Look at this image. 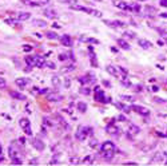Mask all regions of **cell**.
<instances>
[{
	"label": "cell",
	"mask_w": 167,
	"mask_h": 166,
	"mask_svg": "<svg viewBox=\"0 0 167 166\" xmlns=\"http://www.w3.org/2000/svg\"><path fill=\"white\" fill-rule=\"evenodd\" d=\"M91 133H92V129H91V127H87V126H80V127H78L75 137H76L78 141H84V139L87 138V135H91Z\"/></svg>",
	"instance_id": "cell-1"
},
{
	"label": "cell",
	"mask_w": 167,
	"mask_h": 166,
	"mask_svg": "<svg viewBox=\"0 0 167 166\" xmlns=\"http://www.w3.org/2000/svg\"><path fill=\"white\" fill-rule=\"evenodd\" d=\"M131 110H134L135 113H138L140 115H148L150 114V110L148 109L143 107V106H138V105H132L131 106Z\"/></svg>",
	"instance_id": "cell-2"
},
{
	"label": "cell",
	"mask_w": 167,
	"mask_h": 166,
	"mask_svg": "<svg viewBox=\"0 0 167 166\" xmlns=\"http://www.w3.org/2000/svg\"><path fill=\"white\" fill-rule=\"evenodd\" d=\"M32 146H34L36 150H39V151H43L44 147H45V145L43 143V141H42V139H39V138L32 139Z\"/></svg>",
	"instance_id": "cell-3"
},
{
	"label": "cell",
	"mask_w": 167,
	"mask_h": 166,
	"mask_svg": "<svg viewBox=\"0 0 167 166\" xmlns=\"http://www.w3.org/2000/svg\"><path fill=\"white\" fill-rule=\"evenodd\" d=\"M102 151H115V145L112 143V142H104V143L102 145Z\"/></svg>",
	"instance_id": "cell-4"
},
{
	"label": "cell",
	"mask_w": 167,
	"mask_h": 166,
	"mask_svg": "<svg viewBox=\"0 0 167 166\" xmlns=\"http://www.w3.org/2000/svg\"><path fill=\"white\" fill-rule=\"evenodd\" d=\"M95 100L96 102H104V92H103L99 87L95 89V95H94Z\"/></svg>",
	"instance_id": "cell-5"
},
{
	"label": "cell",
	"mask_w": 167,
	"mask_h": 166,
	"mask_svg": "<svg viewBox=\"0 0 167 166\" xmlns=\"http://www.w3.org/2000/svg\"><path fill=\"white\" fill-rule=\"evenodd\" d=\"M47 98H48L50 102H59V100L63 99V97L60 95V94H58L56 91H52L51 94H48V97H47Z\"/></svg>",
	"instance_id": "cell-6"
},
{
	"label": "cell",
	"mask_w": 167,
	"mask_h": 166,
	"mask_svg": "<svg viewBox=\"0 0 167 166\" xmlns=\"http://www.w3.org/2000/svg\"><path fill=\"white\" fill-rule=\"evenodd\" d=\"M43 13L45 15L47 18H50V19H56V18H58V13H56V11L52 10V8H45V10L43 11Z\"/></svg>",
	"instance_id": "cell-7"
},
{
	"label": "cell",
	"mask_w": 167,
	"mask_h": 166,
	"mask_svg": "<svg viewBox=\"0 0 167 166\" xmlns=\"http://www.w3.org/2000/svg\"><path fill=\"white\" fill-rule=\"evenodd\" d=\"M59 39H60V43L66 47H71V44H72V39H71V36H68V35H63Z\"/></svg>",
	"instance_id": "cell-8"
},
{
	"label": "cell",
	"mask_w": 167,
	"mask_h": 166,
	"mask_svg": "<svg viewBox=\"0 0 167 166\" xmlns=\"http://www.w3.org/2000/svg\"><path fill=\"white\" fill-rule=\"evenodd\" d=\"M10 95L12 98H15V99H19V100H26L27 99V97L24 95V94H21L19 91H10Z\"/></svg>",
	"instance_id": "cell-9"
},
{
	"label": "cell",
	"mask_w": 167,
	"mask_h": 166,
	"mask_svg": "<svg viewBox=\"0 0 167 166\" xmlns=\"http://www.w3.org/2000/svg\"><path fill=\"white\" fill-rule=\"evenodd\" d=\"M8 154H10V157L12 158V160H13V158H18L19 157V150L15 147L13 145H11L10 149H8Z\"/></svg>",
	"instance_id": "cell-10"
},
{
	"label": "cell",
	"mask_w": 167,
	"mask_h": 166,
	"mask_svg": "<svg viewBox=\"0 0 167 166\" xmlns=\"http://www.w3.org/2000/svg\"><path fill=\"white\" fill-rule=\"evenodd\" d=\"M138 43H139V46L142 47V48H145V50H148V48H151V47H153V44H151V42L146 40V39H139V40H138Z\"/></svg>",
	"instance_id": "cell-11"
},
{
	"label": "cell",
	"mask_w": 167,
	"mask_h": 166,
	"mask_svg": "<svg viewBox=\"0 0 167 166\" xmlns=\"http://www.w3.org/2000/svg\"><path fill=\"white\" fill-rule=\"evenodd\" d=\"M114 5L118 7L119 10H127V7H128V4L123 0H114Z\"/></svg>",
	"instance_id": "cell-12"
},
{
	"label": "cell",
	"mask_w": 167,
	"mask_h": 166,
	"mask_svg": "<svg viewBox=\"0 0 167 166\" xmlns=\"http://www.w3.org/2000/svg\"><path fill=\"white\" fill-rule=\"evenodd\" d=\"M84 12H87V13L92 15V16H95V18H102V16H103V13H102L100 11H98V10H94V8H86V11H84Z\"/></svg>",
	"instance_id": "cell-13"
},
{
	"label": "cell",
	"mask_w": 167,
	"mask_h": 166,
	"mask_svg": "<svg viewBox=\"0 0 167 166\" xmlns=\"http://www.w3.org/2000/svg\"><path fill=\"white\" fill-rule=\"evenodd\" d=\"M104 23H106V24H108V26H112V27H126V23H123L120 20H114V21L106 20Z\"/></svg>",
	"instance_id": "cell-14"
},
{
	"label": "cell",
	"mask_w": 167,
	"mask_h": 166,
	"mask_svg": "<svg viewBox=\"0 0 167 166\" xmlns=\"http://www.w3.org/2000/svg\"><path fill=\"white\" fill-rule=\"evenodd\" d=\"M16 84L19 87H26L27 84H29V79H26V78H18L16 79Z\"/></svg>",
	"instance_id": "cell-15"
},
{
	"label": "cell",
	"mask_w": 167,
	"mask_h": 166,
	"mask_svg": "<svg viewBox=\"0 0 167 166\" xmlns=\"http://www.w3.org/2000/svg\"><path fill=\"white\" fill-rule=\"evenodd\" d=\"M20 2L23 4H26V5H31V7H39V5H42L40 2H32V0H20Z\"/></svg>",
	"instance_id": "cell-16"
},
{
	"label": "cell",
	"mask_w": 167,
	"mask_h": 166,
	"mask_svg": "<svg viewBox=\"0 0 167 166\" xmlns=\"http://www.w3.org/2000/svg\"><path fill=\"white\" fill-rule=\"evenodd\" d=\"M26 63H27V66H31V67L36 66V56H27Z\"/></svg>",
	"instance_id": "cell-17"
},
{
	"label": "cell",
	"mask_w": 167,
	"mask_h": 166,
	"mask_svg": "<svg viewBox=\"0 0 167 166\" xmlns=\"http://www.w3.org/2000/svg\"><path fill=\"white\" fill-rule=\"evenodd\" d=\"M29 16H31V15H29L28 12H20V13L18 15V20L24 21V20H28V19H29Z\"/></svg>",
	"instance_id": "cell-18"
},
{
	"label": "cell",
	"mask_w": 167,
	"mask_h": 166,
	"mask_svg": "<svg viewBox=\"0 0 167 166\" xmlns=\"http://www.w3.org/2000/svg\"><path fill=\"white\" fill-rule=\"evenodd\" d=\"M44 66H45V59L42 58V56H36V67L42 68V67H44Z\"/></svg>",
	"instance_id": "cell-19"
},
{
	"label": "cell",
	"mask_w": 167,
	"mask_h": 166,
	"mask_svg": "<svg viewBox=\"0 0 167 166\" xmlns=\"http://www.w3.org/2000/svg\"><path fill=\"white\" fill-rule=\"evenodd\" d=\"M139 127L138 126H134V125H130V130H128V134H131V135H136V134H139Z\"/></svg>",
	"instance_id": "cell-20"
},
{
	"label": "cell",
	"mask_w": 167,
	"mask_h": 166,
	"mask_svg": "<svg viewBox=\"0 0 167 166\" xmlns=\"http://www.w3.org/2000/svg\"><path fill=\"white\" fill-rule=\"evenodd\" d=\"M118 44L122 47V48H124V50H130V44L127 43L126 40H123V39H118Z\"/></svg>",
	"instance_id": "cell-21"
},
{
	"label": "cell",
	"mask_w": 167,
	"mask_h": 166,
	"mask_svg": "<svg viewBox=\"0 0 167 166\" xmlns=\"http://www.w3.org/2000/svg\"><path fill=\"white\" fill-rule=\"evenodd\" d=\"M107 131H108L110 134H112V135H114V133H119L118 127H116V126H114L112 123H111V125H108V126H107Z\"/></svg>",
	"instance_id": "cell-22"
},
{
	"label": "cell",
	"mask_w": 167,
	"mask_h": 166,
	"mask_svg": "<svg viewBox=\"0 0 167 166\" xmlns=\"http://www.w3.org/2000/svg\"><path fill=\"white\" fill-rule=\"evenodd\" d=\"M20 126H21V129L29 127V121L27 119V118H21V119H20Z\"/></svg>",
	"instance_id": "cell-23"
},
{
	"label": "cell",
	"mask_w": 167,
	"mask_h": 166,
	"mask_svg": "<svg viewBox=\"0 0 167 166\" xmlns=\"http://www.w3.org/2000/svg\"><path fill=\"white\" fill-rule=\"evenodd\" d=\"M78 110L80 113H86L87 111V105L84 103V102H79L78 103Z\"/></svg>",
	"instance_id": "cell-24"
},
{
	"label": "cell",
	"mask_w": 167,
	"mask_h": 166,
	"mask_svg": "<svg viewBox=\"0 0 167 166\" xmlns=\"http://www.w3.org/2000/svg\"><path fill=\"white\" fill-rule=\"evenodd\" d=\"M52 84H54V87H55V89H58V87H59V84H60V79H59V76H58V75H54V76H52Z\"/></svg>",
	"instance_id": "cell-25"
},
{
	"label": "cell",
	"mask_w": 167,
	"mask_h": 166,
	"mask_svg": "<svg viewBox=\"0 0 167 166\" xmlns=\"http://www.w3.org/2000/svg\"><path fill=\"white\" fill-rule=\"evenodd\" d=\"M107 73L111 74V75H114V76H118V71L114 66H107Z\"/></svg>",
	"instance_id": "cell-26"
},
{
	"label": "cell",
	"mask_w": 167,
	"mask_h": 166,
	"mask_svg": "<svg viewBox=\"0 0 167 166\" xmlns=\"http://www.w3.org/2000/svg\"><path fill=\"white\" fill-rule=\"evenodd\" d=\"M94 162H95V158L92 155H87L86 158L82 160V163H94Z\"/></svg>",
	"instance_id": "cell-27"
},
{
	"label": "cell",
	"mask_w": 167,
	"mask_h": 166,
	"mask_svg": "<svg viewBox=\"0 0 167 166\" xmlns=\"http://www.w3.org/2000/svg\"><path fill=\"white\" fill-rule=\"evenodd\" d=\"M32 23L35 26H39V27H47V23L44 20H40V19H35Z\"/></svg>",
	"instance_id": "cell-28"
},
{
	"label": "cell",
	"mask_w": 167,
	"mask_h": 166,
	"mask_svg": "<svg viewBox=\"0 0 167 166\" xmlns=\"http://www.w3.org/2000/svg\"><path fill=\"white\" fill-rule=\"evenodd\" d=\"M71 10H75V11H86V7H82V5H78V4H71L70 5Z\"/></svg>",
	"instance_id": "cell-29"
},
{
	"label": "cell",
	"mask_w": 167,
	"mask_h": 166,
	"mask_svg": "<svg viewBox=\"0 0 167 166\" xmlns=\"http://www.w3.org/2000/svg\"><path fill=\"white\" fill-rule=\"evenodd\" d=\"M127 10H131V11L138 12V11L140 10V7H139V4H135V3H132V4H128V7H127Z\"/></svg>",
	"instance_id": "cell-30"
},
{
	"label": "cell",
	"mask_w": 167,
	"mask_h": 166,
	"mask_svg": "<svg viewBox=\"0 0 167 166\" xmlns=\"http://www.w3.org/2000/svg\"><path fill=\"white\" fill-rule=\"evenodd\" d=\"M115 151H102V155L106 158V160H111V158L114 157Z\"/></svg>",
	"instance_id": "cell-31"
},
{
	"label": "cell",
	"mask_w": 167,
	"mask_h": 166,
	"mask_svg": "<svg viewBox=\"0 0 167 166\" xmlns=\"http://www.w3.org/2000/svg\"><path fill=\"white\" fill-rule=\"evenodd\" d=\"M116 107L118 109H120V110H123V111H126V113H128L130 110H131V107H127V106H124V105H122V103H119V102H116Z\"/></svg>",
	"instance_id": "cell-32"
},
{
	"label": "cell",
	"mask_w": 167,
	"mask_h": 166,
	"mask_svg": "<svg viewBox=\"0 0 167 166\" xmlns=\"http://www.w3.org/2000/svg\"><path fill=\"white\" fill-rule=\"evenodd\" d=\"M47 38L51 39V40H55V39H58L59 36L55 34V32H52V31H48V32H47Z\"/></svg>",
	"instance_id": "cell-33"
},
{
	"label": "cell",
	"mask_w": 167,
	"mask_h": 166,
	"mask_svg": "<svg viewBox=\"0 0 167 166\" xmlns=\"http://www.w3.org/2000/svg\"><path fill=\"white\" fill-rule=\"evenodd\" d=\"M124 36L130 38V39H135V38H136V35H135V32H131V31H124Z\"/></svg>",
	"instance_id": "cell-34"
},
{
	"label": "cell",
	"mask_w": 167,
	"mask_h": 166,
	"mask_svg": "<svg viewBox=\"0 0 167 166\" xmlns=\"http://www.w3.org/2000/svg\"><path fill=\"white\" fill-rule=\"evenodd\" d=\"M70 163H82V160L78 157H72V158H70Z\"/></svg>",
	"instance_id": "cell-35"
},
{
	"label": "cell",
	"mask_w": 167,
	"mask_h": 166,
	"mask_svg": "<svg viewBox=\"0 0 167 166\" xmlns=\"http://www.w3.org/2000/svg\"><path fill=\"white\" fill-rule=\"evenodd\" d=\"M120 99L127 102H134V97H130V95H120Z\"/></svg>",
	"instance_id": "cell-36"
},
{
	"label": "cell",
	"mask_w": 167,
	"mask_h": 166,
	"mask_svg": "<svg viewBox=\"0 0 167 166\" xmlns=\"http://www.w3.org/2000/svg\"><path fill=\"white\" fill-rule=\"evenodd\" d=\"M5 87H7V81L0 78V89H5Z\"/></svg>",
	"instance_id": "cell-37"
},
{
	"label": "cell",
	"mask_w": 167,
	"mask_h": 166,
	"mask_svg": "<svg viewBox=\"0 0 167 166\" xmlns=\"http://www.w3.org/2000/svg\"><path fill=\"white\" fill-rule=\"evenodd\" d=\"M45 66L48 67V68H51V70H55V67H56L54 62H45Z\"/></svg>",
	"instance_id": "cell-38"
},
{
	"label": "cell",
	"mask_w": 167,
	"mask_h": 166,
	"mask_svg": "<svg viewBox=\"0 0 167 166\" xmlns=\"http://www.w3.org/2000/svg\"><path fill=\"white\" fill-rule=\"evenodd\" d=\"M96 146H98V141H96V139H91V142H90V147L95 149Z\"/></svg>",
	"instance_id": "cell-39"
},
{
	"label": "cell",
	"mask_w": 167,
	"mask_h": 166,
	"mask_svg": "<svg viewBox=\"0 0 167 166\" xmlns=\"http://www.w3.org/2000/svg\"><path fill=\"white\" fill-rule=\"evenodd\" d=\"M21 162H23V161L20 160V158H19V157H18V158H13V160H12V163H13V165H18V163L20 165Z\"/></svg>",
	"instance_id": "cell-40"
},
{
	"label": "cell",
	"mask_w": 167,
	"mask_h": 166,
	"mask_svg": "<svg viewBox=\"0 0 167 166\" xmlns=\"http://www.w3.org/2000/svg\"><path fill=\"white\" fill-rule=\"evenodd\" d=\"M75 67L74 66H67V67H64V68H63V71H64V73H68V71H72Z\"/></svg>",
	"instance_id": "cell-41"
},
{
	"label": "cell",
	"mask_w": 167,
	"mask_h": 166,
	"mask_svg": "<svg viewBox=\"0 0 167 166\" xmlns=\"http://www.w3.org/2000/svg\"><path fill=\"white\" fill-rule=\"evenodd\" d=\"M122 84H124L126 86V87H130V82H128V79H123V81H122Z\"/></svg>",
	"instance_id": "cell-42"
},
{
	"label": "cell",
	"mask_w": 167,
	"mask_h": 166,
	"mask_svg": "<svg viewBox=\"0 0 167 166\" xmlns=\"http://www.w3.org/2000/svg\"><path fill=\"white\" fill-rule=\"evenodd\" d=\"M23 50H24L26 52H29L31 50H32V47H31V46H24V47H23Z\"/></svg>",
	"instance_id": "cell-43"
},
{
	"label": "cell",
	"mask_w": 167,
	"mask_h": 166,
	"mask_svg": "<svg viewBox=\"0 0 167 166\" xmlns=\"http://www.w3.org/2000/svg\"><path fill=\"white\" fill-rule=\"evenodd\" d=\"M59 59H60V60H67V55H66V54H60V55H59Z\"/></svg>",
	"instance_id": "cell-44"
},
{
	"label": "cell",
	"mask_w": 167,
	"mask_h": 166,
	"mask_svg": "<svg viewBox=\"0 0 167 166\" xmlns=\"http://www.w3.org/2000/svg\"><path fill=\"white\" fill-rule=\"evenodd\" d=\"M82 92L84 95H90V89H82Z\"/></svg>",
	"instance_id": "cell-45"
},
{
	"label": "cell",
	"mask_w": 167,
	"mask_h": 166,
	"mask_svg": "<svg viewBox=\"0 0 167 166\" xmlns=\"http://www.w3.org/2000/svg\"><path fill=\"white\" fill-rule=\"evenodd\" d=\"M146 11H148V12H156V10L153 8V7H146Z\"/></svg>",
	"instance_id": "cell-46"
},
{
	"label": "cell",
	"mask_w": 167,
	"mask_h": 166,
	"mask_svg": "<svg viewBox=\"0 0 167 166\" xmlns=\"http://www.w3.org/2000/svg\"><path fill=\"white\" fill-rule=\"evenodd\" d=\"M24 131H26V134H27V135H32V131H31V129H29V127L24 129Z\"/></svg>",
	"instance_id": "cell-47"
},
{
	"label": "cell",
	"mask_w": 167,
	"mask_h": 166,
	"mask_svg": "<svg viewBox=\"0 0 167 166\" xmlns=\"http://www.w3.org/2000/svg\"><path fill=\"white\" fill-rule=\"evenodd\" d=\"M159 4H161L162 7H166V8H167V0H161V3H159Z\"/></svg>",
	"instance_id": "cell-48"
},
{
	"label": "cell",
	"mask_w": 167,
	"mask_h": 166,
	"mask_svg": "<svg viewBox=\"0 0 167 166\" xmlns=\"http://www.w3.org/2000/svg\"><path fill=\"white\" fill-rule=\"evenodd\" d=\"M64 86H66V87H70V79H66V82H64Z\"/></svg>",
	"instance_id": "cell-49"
},
{
	"label": "cell",
	"mask_w": 167,
	"mask_h": 166,
	"mask_svg": "<svg viewBox=\"0 0 167 166\" xmlns=\"http://www.w3.org/2000/svg\"><path fill=\"white\" fill-rule=\"evenodd\" d=\"M161 16H162V18H164V19H167V12H164V13H161Z\"/></svg>",
	"instance_id": "cell-50"
},
{
	"label": "cell",
	"mask_w": 167,
	"mask_h": 166,
	"mask_svg": "<svg viewBox=\"0 0 167 166\" xmlns=\"http://www.w3.org/2000/svg\"><path fill=\"white\" fill-rule=\"evenodd\" d=\"M119 119H120V121H126V117H123V115H120V117H119Z\"/></svg>",
	"instance_id": "cell-51"
},
{
	"label": "cell",
	"mask_w": 167,
	"mask_h": 166,
	"mask_svg": "<svg viewBox=\"0 0 167 166\" xmlns=\"http://www.w3.org/2000/svg\"><path fill=\"white\" fill-rule=\"evenodd\" d=\"M0 154H2V146H0Z\"/></svg>",
	"instance_id": "cell-52"
},
{
	"label": "cell",
	"mask_w": 167,
	"mask_h": 166,
	"mask_svg": "<svg viewBox=\"0 0 167 166\" xmlns=\"http://www.w3.org/2000/svg\"><path fill=\"white\" fill-rule=\"evenodd\" d=\"M67 2H70V3H71V2H74V0H67Z\"/></svg>",
	"instance_id": "cell-53"
},
{
	"label": "cell",
	"mask_w": 167,
	"mask_h": 166,
	"mask_svg": "<svg viewBox=\"0 0 167 166\" xmlns=\"http://www.w3.org/2000/svg\"><path fill=\"white\" fill-rule=\"evenodd\" d=\"M164 39H166V43H167V35H166V38H164Z\"/></svg>",
	"instance_id": "cell-54"
},
{
	"label": "cell",
	"mask_w": 167,
	"mask_h": 166,
	"mask_svg": "<svg viewBox=\"0 0 167 166\" xmlns=\"http://www.w3.org/2000/svg\"><path fill=\"white\" fill-rule=\"evenodd\" d=\"M139 2H146V0H139Z\"/></svg>",
	"instance_id": "cell-55"
}]
</instances>
